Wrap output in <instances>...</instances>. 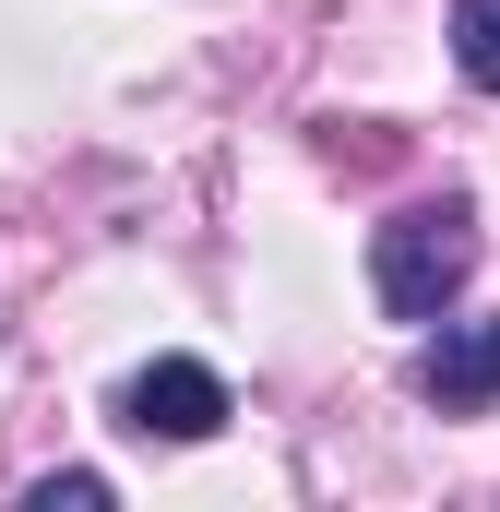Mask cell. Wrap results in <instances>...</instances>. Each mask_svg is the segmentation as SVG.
Instances as JSON below:
<instances>
[{
	"label": "cell",
	"mask_w": 500,
	"mask_h": 512,
	"mask_svg": "<svg viewBox=\"0 0 500 512\" xmlns=\"http://www.w3.org/2000/svg\"><path fill=\"white\" fill-rule=\"evenodd\" d=\"M453 60L477 96H500V0H453Z\"/></svg>",
	"instance_id": "obj_4"
},
{
	"label": "cell",
	"mask_w": 500,
	"mask_h": 512,
	"mask_svg": "<svg viewBox=\"0 0 500 512\" xmlns=\"http://www.w3.org/2000/svg\"><path fill=\"white\" fill-rule=\"evenodd\" d=\"M120 429L131 441H215V429H227V382H215L203 358H155V370H131Z\"/></svg>",
	"instance_id": "obj_2"
},
{
	"label": "cell",
	"mask_w": 500,
	"mask_h": 512,
	"mask_svg": "<svg viewBox=\"0 0 500 512\" xmlns=\"http://www.w3.org/2000/svg\"><path fill=\"white\" fill-rule=\"evenodd\" d=\"M417 393H429L441 417L500 405V322H441V334H429V358H417Z\"/></svg>",
	"instance_id": "obj_3"
},
{
	"label": "cell",
	"mask_w": 500,
	"mask_h": 512,
	"mask_svg": "<svg viewBox=\"0 0 500 512\" xmlns=\"http://www.w3.org/2000/svg\"><path fill=\"white\" fill-rule=\"evenodd\" d=\"M60 501H84V512H96V501H108V477H96V465H72V477H36V512H60Z\"/></svg>",
	"instance_id": "obj_5"
},
{
	"label": "cell",
	"mask_w": 500,
	"mask_h": 512,
	"mask_svg": "<svg viewBox=\"0 0 500 512\" xmlns=\"http://www.w3.org/2000/svg\"><path fill=\"white\" fill-rule=\"evenodd\" d=\"M477 274V203L441 191V203H405L393 227H370V286L393 322H441Z\"/></svg>",
	"instance_id": "obj_1"
}]
</instances>
